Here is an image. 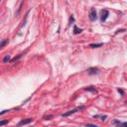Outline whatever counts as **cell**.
Returning <instances> with one entry per match:
<instances>
[{
	"label": "cell",
	"instance_id": "7c38bea8",
	"mask_svg": "<svg viewBox=\"0 0 127 127\" xmlns=\"http://www.w3.org/2000/svg\"><path fill=\"white\" fill-rule=\"evenodd\" d=\"M8 123V120H1L0 121V126H3V125H6Z\"/></svg>",
	"mask_w": 127,
	"mask_h": 127
},
{
	"label": "cell",
	"instance_id": "e0dca14e",
	"mask_svg": "<svg viewBox=\"0 0 127 127\" xmlns=\"http://www.w3.org/2000/svg\"><path fill=\"white\" fill-rule=\"evenodd\" d=\"M0 2H1V1H0Z\"/></svg>",
	"mask_w": 127,
	"mask_h": 127
},
{
	"label": "cell",
	"instance_id": "6da1fadb",
	"mask_svg": "<svg viewBox=\"0 0 127 127\" xmlns=\"http://www.w3.org/2000/svg\"><path fill=\"white\" fill-rule=\"evenodd\" d=\"M88 18L90 21H95L97 19V13H96V10L95 8H91L90 11H89V14H88Z\"/></svg>",
	"mask_w": 127,
	"mask_h": 127
},
{
	"label": "cell",
	"instance_id": "9c48e42d",
	"mask_svg": "<svg viewBox=\"0 0 127 127\" xmlns=\"http://www.w3.org/2000/svg\"><path fill=\"white\" fill-rule=\"evenodd\" d=\"M106 117H107L106 115H94V116H93V118H96V119L99 118L100 120H105Z\"/></svg>",
	"mask_w": 127,
	"mask_h": 127
},
{
	"label": "cell",
	"instance_id": "5b68a950",
	"mask_svg": "<svg viewBox=\"0 0 127 127\" xmlns=\"http://www.w3.org/2000/svg\"><path fill=\"white\" fill-rule=\"evenodd\" d=\"M32 121H33V118H27V119H24V120L20 121L19 125H25V124H28V123H30Z\"/></svg>",
	"mask_w": 127,
	"mask_h": 127
},
{
	"label": "cell",
	"instance_id": "7a4b0ae2",
	"mask_svg": "<svg viewBox=\"0 0 127 127\" xmlns=\"http://www.w3.org/2000/svg\"><path fill=\"white\" fill-rule=\"evenodd\" d=\"M83 109H85V106H79V107H76V108H74V109H72V110L68 111V112H66V113H63V114H62V116H64V117H67V116H69V115H71V114H74V113L77 112L78 110H83Z\"/></svg>",
	"mask_w": 127,
	"mask_h": 127
},
{
	"label": "cell",
	"instance_id": "8fae6325",
	"mask_svg": "<svg viewBox=\"0 0 127 127\" xmlns=\"http://www.w3.org/2000/svg\"><path fill=\"white\" fill-rule=\"evenodd\" d=\"M10 61H11V57L9 55H6L3 59V63H7V62H10Z\"/></svg>",
	"mask_w": 127,
	"mask_h": 127
},
{
	"label": "cell",
	"instance_id": "4fadbf2b",
	"mask_svg": "<svg viewBox=\"0 0 127 127\" xmlns=\"http://www.w3.org/2000/svg\"><path fill=\"white\" fill-rule=\"evenodd\" d=\"M117 127H127V123L126 122H122L120 125H118Z\"/></svg>",
	"mask_w": 127,
	"mask_h": 127
},
{
	"label": "cell",
	"instance_id": "52a82bcc",
	"mask_svg": "<svg viewBox=\"0 0 127 127\" xmlns=\"http://www.w3.org/2000/svg\"><path fill=\"white\" fill-rule=\"evenodd\" d=\"M85 90L86 91H92V92H96V88L94 86H87V87H85Z\"/></svg>",
	"mask_w": 127,
	"mask_h": 127
},
{
	"label": "cell",
	"instance_id": "9a60e30c",
	"mask_svg": "<svg viewBox=\"0 0 127 127\" xmlns=\"http://www.w3.org/2000/svg\"><path fill=\"white\" fill-rule=\"evenodd\" d=\"M7 111H8V110H3V111H2V112H0V115H2V114H4V113H6V112H7Z\"/></svg>",
	"mask_w": 127,
	"mask_h": 127
},
{
	"label": "cell",
	"instance_id": "277c9868",
	"mask_svg": "<svg viewBox=\"0 0 127 127\" xmlns=\"http://www.w3.org/2000/svg\"><path fill=\"white\" fill-rule=\"evenodd\" d=\"M86 72L88 73V74H97L99 73V70L97 68H89Z\"/></svg>",
	"mask_w": 127,
	"mask_h": 127
},
{
	"label": "cell",
	"instance_id": "8992f818",
	"mask_svg": "<svg viewBox=\"0 0 127 127\" xmlns=\"http://www.w3.org/2000/svg\"><path fill=\"white\" fill-rule=\"evenodd\" d=\"M82 32H83V29H78L76 25H74V34H75V35H76V34L82 33Z\"/></svg>",
	"mask_w": 127,
	"mask_h": 127
},
{
	"label": "cell",
	"instance_id": "3957f363",
	"mask_svg": "<svg viewBox=\"0 0 127 127\" xmlns=\"http://www.w3.org/2000/svg\"><path fill=\"white\" fill-rule=\"evenodd\" d=\"M108 15H109V12H108L106 9H104V10L101 11V17H100V19H101L102 22L106 21V19H107V17H108Z\"/></svg>",
	"mask_w": 127,
	"mask_h": 127
},
{
	"label": "cell",
	"instance_id": "5bb4252c",
	"mask_svg": "<svg viewBox=\"0 0 127 127\" xmlns=\"http://www.w3.org/2000/svg\"><path fill=\"white\" fill-rule=\"evenodd\" d=\"M86 127H98V126H97V125H94V124L87 123V124H86Z\"/></svg>",
	"mask_w": 127,
	"mask_h": 127
},
{
	"label": "cell",
	"instance_id": "2e32d148",
	"mask_svg": "<svg viewBox=\"0 0 127 127\" xmlns=\"http://www.w3.org/2000/svg\"><path fill=\"white\" fill-rule=\"evenodd\" d=\"M118 91H119V92H120V93H121V94H123V91H122V90H121V89H119V88H118Z\"/></svg>",
	"mask_w": 127,
	"mask_h": 127
},
{
	"label": "cell",
	"instance_id": "ba28073f",
	"mask_svg": "<svg viewBox=\"0 0 127 127\" xmlns=\"http://www.w3.org/2000/svg\"><path fill=\"white\" fill-rule=\"evenodd\" d=\"M7 43H8V40L7 39H5V40H2V41H0V50L2 49V48L4 47V46H6L7 45Z\"/></svg>",
	"mask_w": 127,
	"mask_h": 127
},
{
	"label": "cell",
	"instance_id": "30bf717a",
	"mask_svg": "<svg viewBox=\"0 0 127 127\" xmlns=\"http://www.w3.org/2000/svg\"><path fill=\"white\" fill-rule=\"evenodd\" d=\"M103 44L102 43H99V44H90L89 45V48H99V47H101Z\"/></svg>",
	"mask_w": 127,
	"mask_h": 127
}]
</instances>
